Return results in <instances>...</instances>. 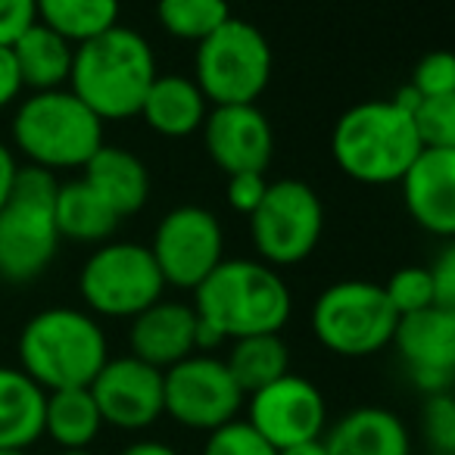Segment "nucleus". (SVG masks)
<instances>
[{"label": "nucleus", "instance_id": "obj_10", "mask_svg": "<svg viewBox=\"0 0 455 455\" xmlns=\"http://www.w3.org/2000/svg\"><path fill=\"white\" fill-rule=\"evenodd\" d=\"M250 241L266 266L291 268L315 253L324 231V206L299 178L268 181L262 203L247 215Z\"/></svg>", "mask_w": 455, "mask_h": 455}, {"label": "nucleus", "instance_id": "obj_13", "mask_svg": "<svg viewBox=\"0 0 455 455\" xmlns=\"http://www.w3.org/2000/svg\"><path fill=\"white\" fill-rule=\"evenodd\" d=\"M243 409L256 434L266 436L275 449L318 440L328 430V403L322 390L309 378L293 371L250 393Z\"/></svg>", "mask_w": 455, "mask_h": 455}, {"label": "nucleus", "instance_id": "obj_21", "mask_svg": "<svg viewBox=\"0 0 455 455\" xmlns=\"http://www.w3.org/2000/svg\"><path fill=\"white\" fill-rule=\"evenodd\" d=\"M82 178L113 206L119 219L138 215L150 203V169L128 147L103 144L82 169Z\"/></svg>", "mask_w": 455, "mask_h": 455}, {"label": "nucleus", "instance_id": "obj_24", "mask_svg": "<svg viewBox=\"0 0 455 455\" xmlns=\"http://www.w3.org/2000/svg\"><path fill=\"white\" fill-rule=\"evenodd\" d=\"M10 51L16 57L26 91H53L69 84L76 44L57 35L53 28L35 22L10 44Z\"/></svg>", "mask_w": 455, "mask_h": 455}, {"label": "nucleus", "instance_id": "obj_27", "mask_svg": "<svg viewBox=\"0 0 455 455\" xmlns=\"http://www.w3.org/2000/svg\"><path fill=\"white\" fill-rule=\"evenodd\" d=\"M38 22L63 35L72 44L97 38L119 26L122 0H35Z\"/></svg>", "mask_w": 455, "mask_h": 455}, {"label": "nucleus", "instance_id": "obj_34", "mask_svg": "<svg viewBox=\"0 0 455 455\" xmlns=\"http://www.w3.org/2000/svg\"><path fill=\"white\" fill-rule=\"evenodd\" d=\"M266 190H268L266 172H235V175H228L225 200H228V206L235 209V212L250 215L262 203Z\"/></svg>", "mask_w": 455, "mask_h": 455}, {"label": "nucleus", "instance_id": "obj_36", "mask_svg": "<svg viewBox=\"0 0 455 455\" xmlns=\"http://www.w3.org/2000/svg\"><path fill=\"white\" fill-rule=\"evenodd\" d=\"M38 22L35 0H0V44L10 47L28 26Z\"/></svg>", "mask_w": 455, "mask_h": 455}, {"label": "nucleus", "instance_id": "obj_17", "mask_svg": "<svg viewBox=\"0 0 455 455\" xmlns=\"http://www.w3.org/2000/svg\"><path fill=\"white\" fill-rule=\"evenodd\" d=\"M196 312L181 299H156L128 318V353L147 365L172 368L175 362L196 353Z\"/></svg>", "mask_w": 455, "mask_h": 455}, {"label": "nucleus", "instance_id": "obj_2", "mask_svg": "<svg viewBox=\"0 0 455 455\" xmlns=\"http://www.w3.org/2000/svg\"><path fill=\"white\" fill-rule=\"evenodd\" d=\"M159 76L150 41L128 26H113L97 38L76 44L66 88L103 122L134 119L147 88Z\"/></svg>", "mask_w": 455, "mask_h": 455}, {"label": "nucleus", "instance_id": "obj_18", "mask_svg": "<svg viewBox=\"0 0 455 455\" xmlns=\"http://www.w3.org/2000/svg\"><path fill=\"white\" fill-rule=\"evenodd\" d=\"M390 347L409 371H455V309L427 306L399 315Z\"/></svg>", "mask_w": 455, "mask_h": 455}, {"label": "nucleus", "instance_id": "obj_42", "mask_svg": "<svg viewBox=\"0 0 455 455\" xmlns=\"http://www.w3.org/2000/svg\"><path fill=\"white\" fill-rule=\"evenodd\" d=\"M0 455H28V452H10V449H0Z\"/></svg>", "mask_w": 455, "mask_h": 455}, {"label": "nucleus", "instance_id": "obj_1", "mask_svg": "<svg viewBox=\"0 0 455 455\" xmlns=\"http://www.w3.org/2000/svg\"><path fill=\"white\" fill-rule=\"evenodd\" d=\"M190 293L196 318L219 331L225 343L281 334L293 312L287 281L262 259H221Z\"/></svg>", "mask_w": 455, "mask_h": 455}, {"label": "nucleus", "instance_id": "obj_4", "mask_svg": "<svg viewBox=\"0 0 455 455\" xmlns=\"http://www.w3.org/2000/svg\"><path fill=\"white\" fill-rule=\"evenodd\" d=\"M16 353L22 371L51 393L88 387L109 359V340L97 315L88 309L51 306L22 324Z\"/></svg>", "mask_w": 455, "mask_h": 455}, {"label": "nucleus", "instance_id": "obj_20", "mask_svg": "<svg viewBox=\"0 0 455 455\" xmlns=\"http://www.w3.org/2000/svg\"><path fill=\"white\" fill-rule=\"evenodd\" d=\"M209 113V100L190 76H178V72H165L156 76L153 84L147 88L144 103H140L138 116L144 125L159 138L181 140L190 138L203 128Z\"/></svg>", "mask_w": 455, "mask_h": 455}, {"label": "nucleus", "instance_id": "obj_16", "mask_svg": "<svg viewBox=\"0 0 455 455\" xmlns=\"http://www.w3.org/2000/svg\"><path fill=\"white\" fill-rule=\"evenodd\" d=\"M418 228L440 241L455 237V147H424L399 178Z\"/></svg>", "mask_w": 455, "mask_h": 455}, {"label": "nucleus", "instance_id": "obj_28", "mask_svg": "<svg viewBox=\"0 0 455 455\" xmlns=\"http://www.w3.org/2000/svg\"><path fill=\"white\" fill-rule=\"evenodd\" d=\"M231 16L228 0H156V20L175 41L200 44Z\"/></svg>", "mask_w": 455, "mask_h": 455}, {"label": "nucleus", "instance_id": "obj_30", "mask_svg": "<svg viewBox=\"0 0 455 455\" xmlns=\"http://www.w3.org/2000/svg\"><path fill=\"white\" fill-rule=\"evenodd\" d=\"M203 455H278V449L262 434H256L247 418H235L206 434Z\"/></svg>", "mask_w": 455, "mask_h": 455}, {"label": "nucleus", "instance_id": "obj_26", "mask_svg": "<svg viewBox=\"0 0 455 455\" xmlns=\"http://www.w3.org/2000/svg\"><path fill=\"white\" fill-rule=\"evenodd\" d=\"M225 365L243 396L256 393L259 387L278 380L291 371V349L281 340V334H253L231 340V353L225 355Z\"/></svg>", "mask_w": 455, "mask_h": 455}, {"label": "nucleus", "instance_id": "obj_41", "mask_svg": "<svg viewBox=\"0 0 455 455\" xmlns=\"http://www.w3.org/2000/svg\"><path fill=\"white\" fill-rule=\"evenodd\" d=\"M53 455H94L91 449H57Z\"/></svg>", "mask_w": 455, "mask_h": 455}, {"label": "nucleus", "instance_id": "obj_39", "mask_svg": "<svg viewBox=\"0 0 455 455\" xmlns=\"http://www.w3.org/2000/svg\"><path fill=\"white\" fill-rule=\"evenodd\" d=\"M119 455H181V452L163 440H134V443H128Z\"/></svg>", "mask_w": 455, "mask_h": 455}, {"label": "nucleus", "instance_id": "obj_8", "mask_svg": "<svg viewBox=\"0 0 455 455\" xmlns=\"http://www.w3.org/2000/svg\"><path fill=\"white\" fill-rule=\"evenodd\" d=\"M396 318L384 287L365 278H347L318 293L312 306V334L340 359H368L390 347Z\"/></svg>", "mask_w": 455, "mask_h": 455}, {"label": "nucleus", "instance_id": "obj_11", "mask_svg": "<svg viewBox=\"0 0 455 455\" xmlns=\"http://www.w3.org/2000/svg\"><path fill=\"white\" fill-rule=\"evenodd\" d=\"M243 390L231 378L225 359L194 353L163 371V415L196 434H212L243 411Z\"/></svg>", "mask_w": 455, "mask_h": 455}, {"label": "nucleus", "instance_id": "obj_5", "mask_svg": "<svg viewBox=\"0 0 455 455\" xmlns=\"http://www.w3.org/2000/svg\"><path fill=\"white\" fill-rule=\"evenodd\" d=\"M415 122L393 100H365L349 107L331 132L337 169L359 184H399L421 153Z\"/></svg>", "mask_w": 455, "mask_h": 455}, {"label": "nucleus", "instance_id": "obj_9", "mask_svg": "<svg viewBox=\"0 0 455 455\" xmlns=\"http://www.w3.org/2000/svg\"><path fill=\"white\" fill-rule=\"evenodd\" d=\"M165 281L150 247L134 241L97 243L78 272V293L91 315L128 322L163 299Z\"/></svg>", "mask_w": 455, "mask_h": 455}, {"label": "nucleus", "instance_id": "obj_25", "mask_svg": "<svg viewBox=\"0 0 455 455\" xmlns=\"http://www.w3.org/2000/svg\"><path fill=\"white\" fill-rule=\"evenodd\" d=\"M107 427L88 387L51 390L44 399V436L57 449H91Z\"/></svg>", "mask_w": 455, "mask_h": 455}, {"label": "nucleus", "instance_id": "obj_38", "mask_svg": "<svg viewBox=\"0 0 455 455\" xmlns=\"http://www.w3.org/2000/svg\"><path fill=\"white\" fill-rule=\"evenodd\" d=\"M16 172H20V163H16V153L13 147H7L0 140V206L7 203L10 190L16 184Z\"/></svg>", "mask_w": 455, "mask_h": 455}, {"label": "nucleus", "instance_id": "obj_40", "mask_svg": "<svg viewBox=\"0 0 455 455\" xmlns=\"http://www.w3.org/2000/svg\"><path fill=\"white\" fill-rule=\"evenodd\" d=\"M278 455H328V449H324V440L318 436V440L293 443L287 449H278Z\"/></svg>", "mask_w": 455, "mask_h": 455}, {"label": "nucleus", "instance_id": "obj_32", "mask_svg": "<svg viewBox=\"0 0 455 455\" xmlns=\"http://www.w3.org/2000/svg\"><path fill=\"white\" fill-rule=\"evenodd\" d=\"M421 430L436 455H455V399L452 393L424 396Z\"/></svg>", "mask_w": 455, "mask_h": 455}, {"label": "nucleus", "instance_id": "obj_14", "mask_svg": "<svg viewBox=\"0 0 455 455\" xmlns=\"http://www.w3.org/2000/svg\"><path fill=\"white\" fill-rule=\"evenodd\" d=\"M100 418L116 430H147L163 418V371L128 355H109L88 384Z\"/></svg>", "mask_w": 455, "mask_h": 455}, {"label": "nucleus", "instance_id": "obj_37", "mask_svg": "<svg viewBox=\"0 0 455 455\" xmlns=\"http://www.w3.org/2000/svg\"><path fill=\"white\" fill-rule=\"evenodd\" d=\"M22 94H26V84H22V76H20V66H16L13 51L0 44V109L16 107Z\"/></svg>", "mask_w": 455, "mask_h": 455}, {"label": "nucleus", "instance_id": "obj_15", "mask_svg": "<svg viewBox=\"0 0 455 455\" xmlns=\"http://www.w3.org/2000/svg\"><path fill=\"white\" fill-rule=\"evenodd\" d=\"M203 147L225 175L266 172L275 153V132L256 103L209 107L203 122Z\"/></svg>", "mask_w": 455, "mask_h": 455}, {"label": "nucleus", "instance_id": "obj_6", "mask_svg": "<svg viewBox=\"0 0 455 455\" xmlns=\"http://www.w3.org/2000/svg\"><path fill=\"white\" fill-rule=\"evenodd\" d=\"M60 178L38 165H20L7 203L0 206V281L32 284L53 266L60 231L53 219Z\"/></svg>", "mask_w": 455, "mask_h": 455}, {"label": "nucleus", "instance_id": "obj_33", "mask_svg": "<svg viewBox=\"0 0 455 455\" xmlns=\"http://www.w3.org/2000/svg\"><path fill=\"white\" fill-rule=\"evenodd\" d=\"M411 88L421 97H449L455 94V60L449 51L424 53L411 72Z\"/></svg>", "mask_w": 455, "mask_h": 455}, {"label": "nucleus", "instance_id": "obj_35", "mask_svg": "<svg viewBox=\"0 0 455 455\" xmlns=\"http://www.w3.org/2000/svg\"><path fill=\"white\" fill-rule=\"evenodd\" d=\"M430 287H434V306L440 309H455V247L452 241L443 243L436 259L427 266Z\"/></svg>", "mask_w": 455, "mask_h": 455}, {"label": "nucleus", "instance_id": "obj_31", "mask_svg": "<svg viewBox=\"0 0 455 455\" xmlns=\"http://www.w3.org/2000/svg\"><path fill=\"white\" fill-rule=\"evenodd\" d=\"M390 299L396 315H409V312L427 309L434 306V287H430V275L424 266H405L390 275L387 284H380Z\"/></svg>", "mask_w": 455, "mask_h": 455}, {"label": "nucleus", "instance_id": "obj_7", "mask_svg": "<svg viewBox=\"0 0 455 455\" xmlns=\"http://www.w3.org/2000/svg\"><path fill=\"white\" fill-rule=\"evenodd\" d=\"M194 82L209 107L256 103L272 82L275 57L268 38L247 20L228 16L209 38L194 44Z\"/></svg>", "mask_w": 455, "mask_h": 455}, {"label": "nucleus", "instance_id": "obj_43", "mask_svg": "<svg viewBox=\"0 0 455 455\" xmlns=\"http://www.w3.org/2000/svg\"><path fill=\"white\" fill-rule=\"evenodd\" d=\"M228 4H235V0H228Z\"/></svg>", "mask_w": 455, "mask_h": 455}, {"label": "nucleus", "instance_id": "obj_22", "mask_svg": "<svg viewBox=\"0 0 455 455\" xmlns=\"http://www.w3.org/2000/svg\"><path fill=\"white\" fill-rule=\"evenodd\" d=\"M44 399L22 368L0 365V449L28 452L44 436Z\"/></svg>", "mask_w": 455, "mask_h": 455}, {"label": "nucleus", "instance_id": "obj_23", "mask_svg": "<svg viewBox=\"0 0 455 455\" xmlns=\"http://www.w3.org/2000/svg\"><path fill=\"white\" fill-rule=\"evenodd\" d=\"M53 219H57L60 241L88 243V247L113 241L122 221L113 212V206L84 178L60 181L57 200H53Z\"/></svg>", "mask_w": 455, "mask_h": 455}, {"label": "nucleus", "instance_id": "obj_12", "mask_svg": "<svg viewBox=\"0 0 455 455\" xmlns=\"http://www.w3.org/2000/svg\"><path fill=\"white\" fill-rule=\"evenodd\" d=\"M150 253L165 287L194 291L225 259V228L215 212L184 203L159 219Z\"/></svg>", "mask_w": 455, "mask_h": 455}, {"label": "nucleus", "instance_id": "obj_3", "mask_svg": "<svg viewBox=\"0 0 455 455\" xmlns=\"http://www.w3.org/2000/svg\"><path fill=\"white\" fill-rule=\"evenodd\" d=\"M13 153L44 172H82L107 144V122L84 107L69 88L28 91L10 122Z\"/></svg>", "mask_w": 455, "mask_h": 455}, {"label": "nucleus", "instance_id": "obj_29", "mask_svg": "<svg viewBox=\"0 0 455 455\" xmlns=\"http://www.w3.org/2000/svg\"><path fill=\"white\" fill-rule=\"evenodd\" d=\"M421 147H455V94L424 97L411 113Z\"/></svg>", "mask_w": 455, "mask_h": 455}, {"label": "nucleus", "instance_id": "obj_19", "mask_svg": "<svg viewBox=\"0 0 455 455\" xmlns=\"http://www.w3.org/2000/svg\"><path fill=\"white\" fill-rule=\"evenodd\" d=\"M328 455H411V436L403 418L380 405H362L324 430Z\"/></svg>", "mask_w": 455, "mask_h": 455}]
</instances>
